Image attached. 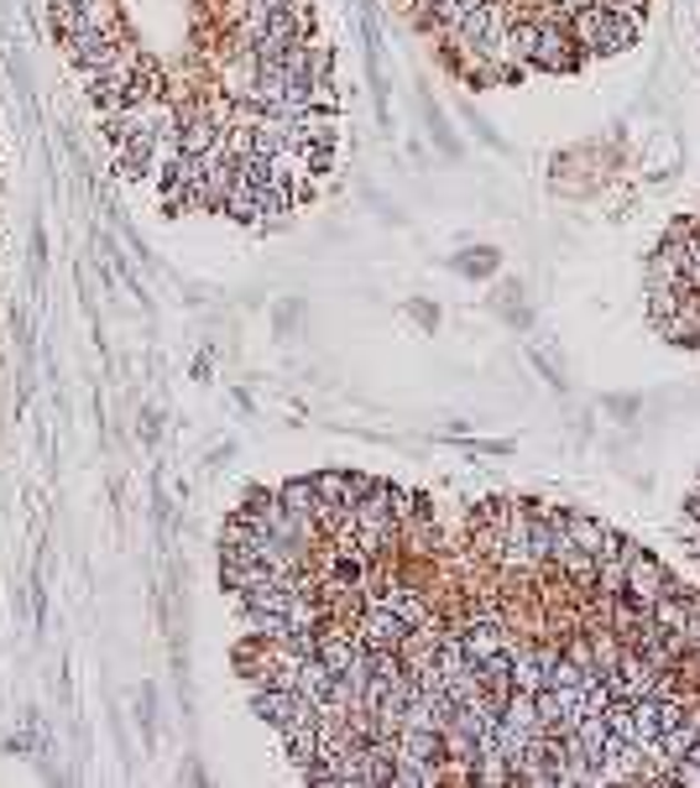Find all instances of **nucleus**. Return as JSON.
Listing matches in <instances>:
<instances>
[{"mask_svg":"<svg viewBox=\"0 0 700 788\" xmlns=\"http://www.w3.org/2000/svg\"><path fill=\"white\" fill-rule=\"evenodd\" d=\"M534 47H539V26H534V21H518V26H507V37H502V58L534 63Z\"/></svg>","mask_w":700,"mask_h":788,"instance_id":"nucleus-10","label":"nucleus"},{"mask_svg":"<svg viewBox=\"0 0 700 788\" xmlns=\"http://www.w3.org/2000/svg\"><path fill=\"white\" fill-rule=\"evenodd\" d=\"M564 538H570V549L601 553L606 549V538H612V528H606L601 517H591V512H564Z\"/></svg>","mask_w":700,"mask_h":788,"instance_id":"nucleus-6","label":"nucleus"},{"mask_svg":"<svg viewBox=\"0 0 700 788\" xmlns=\"http://www.w3.org/2000/svg\"><path fill=\"white\" fill-rule=\"evenodd\" d=\"M356 637H360V648L366 652H381V648H402V637H408V622H402L392 606H371V612L360 616V627H356Z\"/></svg>","mask_w":700,"mask_h":788,"instance_id":"nucleus-4","label":"nucleus"},{"mask_svg":"<svg viewBox=\"0 0 700 788\" xmlns=\"http://www.w3.org/2000/svg\"><path fill=\"white\" fill-rule=\"evenodd\" d=\"M282 501V512H293V517H314L320 512V492H314V481H288L278 492Z\"/></svg>","mask_w":700,"mask_h":788,"instance_id":"nucleus-11","label":"nucleus"},{"mask_svg":"<svg viewBox=\"0 0 700 788\" xmlns=\"http://www.w3.org/2000/svg\"><path fill=\"white\" fill-rule=\"evenodd\" d=\"M381 606H392L408 627H423V622H429V606H423L419 591H387V595H381Z\"/></svg>","mask_w":700,"mask_h":788,"instance_id":"nucleus-12","label":"nucleus"},{"mask_svg":"<svg viewBox=\"0 0 700 788\" xmlns=\"http://www.w3.org/2000/svg\"><path fill=\"white\" fill-rule=\"evenodd\" d=\"M633 37H638V21L622 17V11L585 6L581 17H575V42L591 47V53H622V47H633Z\"/></svg>","mask_w":700,"mask_h":788,"instance_id":"nucleus-1","label":"nucleus"},{"mask_svg":"<svg viewBox=\"0 0 700 788\" xmlns=\"http://www.w3.org/2000/svg\"><path fill=\"white\" fill-rule=\"evenodd\" d=\"M126 42H131V37H126L120 26H105V32H79V37H63V58L95 79L100 68H110V63H116V53L126 47Z\"/></svg>","mask_w":700,"mask_h":788,"instance_id":"nucleus-2","label":"nucleus"},{"mask_svg":"<svg viewBox=\"0 0 700 788\" xmlns=\"http://www.w3.org/2000/svg\"><path fill=\"white\" fill-rule=\"evenodd\" d=\"M601 6H606V11H622V17H633V11H638L643 0H601Z\"/></svg>","mask_w":700,"mask_h":788,"instance_id":"nucleus-13","label":"nucleus"},{"mask_svg":"<svg viewBox=\"0 0 700 788\" xmlns=\"http://www.w3.org/2000/svg\"><path fill=\"white\" fill-rule=\"evenodd\" d=\"M534 63L539 68H575V53H570V37H564V26H539V47H534Z\"/></svg>","mask_w":700,"mask_h":788,"instance_id":"nucleus-9","label":"nucleus"},{"mask_svg":"<svg viewBox=\"0 0 700 788\" xmlns=\"http://www.w3.org/2000/svg\"><path fill=\"white\" fill-rule=\"evenodd\" d=\"M360 652H366V648H360V637H356V632H345V627L320 632V658H324V663H330L335 673H345V669H351V663H356Z\"/></svg>","mask_w":700,"mask_h":788,"instance_id":"nucleus-7","label":"nucleus"},{"mask_svg":"<svg viewBox=\"0 0 700 788\" xmlns=\"http://www.w3.org/2000/svg\"><path fill=\"white\" fill-rule=\"evenodd\" d=\"M685 282H690V288H700V261H690V267H685Z\"/></svg>","mask_w":700,"mask_h":788,"instance_id":"nucleus-14","label":"nucleus"},{"mask_svg":"<svg viewBox=\"0 0 700 788\" xmlns=\"http://www.w3.org/2000/svg\"><path fill=\"white\" fill-rule=\"evenodd\" d=\"M220 147V126H215V116H189V126H183V137H179V152L183 158H209Z\"/></svg>","mask_w":700,"mask_h":788,"instance_id":"nucleus-8","label":"nucleus"},{"mask_svg":"<svg viewBox=\"0 0 700 788\" xmlns=\"http://www.w3.org/2000/svg\"><path fill=\"white\" fill-rule=\"evenodd\" d=\"M664 591H680V585H675V580H669V570H664L659 559H654V553H627V601H633V606H638L643 616H654V601H659Z\"/></svg>","mask_w":700,"mask_h":788,"instance_id":"nucleus-3","label":"nucleus"},{"mask_svg":"<svg viewBox=\"0 0 700 788\" xmlns=\"http://www.w3.org/2000/svg\"><path fill=\"white\" fill-rule=\"evenodd\" d=\"M690 517H696V522H700V492H696V501H690Z\"/></svg>","mask_w":700,"mask_h":788,"instance_id":"nucleus-15","label":"nucleus"},{"mask_svg":"<svg viewBox=\"0 0 700 788\" xmlns=\"http://www.w3.org/2000/svg\"><path fill=\"white\" fill-rule=\"evenodd\" d=\"M58 32L63 37H79V32H105V26H120V11L116 0H84L74 11H58Z\"/></svg>","mask_w":700,"mask_h":788,"instance_id":"nucleus-5","label":"nucleus"}]
</instances>
